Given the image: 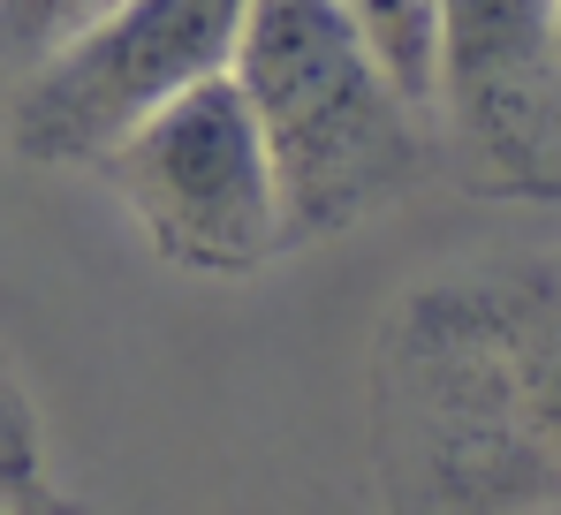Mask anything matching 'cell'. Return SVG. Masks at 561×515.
<instances>
[{"label":"cell","instance_id":"cell-3","mask_svg":"<svg viewBox=\"0 0 561 515\" xmlns=\"http://www.w3.org/2000/svg\"><path fill=\"white\" fill-rule=\"evenodd\" d=\"M145 251L197 281H243L288 251L280 190L236 77H197L92 160Z\"/></svg>","mask_w":561,"mask_h":515},{"label":"cell","instance_id":"cell-5","mask_svg":"<svg viewBox=\"0 0 561 515\" xmlns=\"http://www.w3.org/2000/svg\"><path fill=\"white\" fill-rule=\"evenodd\" d=\"M243 0H114L54 61L8 91V152L31 168H92L99 152L236 54Z\"/></svg>","mask_w":561,"mask_h":515},{"label":"cell","instance_id":"cell-8","mask_svg":"<svg viewBox=\"0 0 561 515\" xmlns=\"http://www.w3.org/2000/svg\"><path fill=\"white\" fill-rule=\"evenodd\" d=\"M365 38L387 54V69L425 99V46H433V0H342Z\"/></svg>","mask_w":561,"mask_h":515},{"label":"cell","instance_id":"cell-6","mask_svg":"<svg viewBox=\"0 0 561 515\" xmlns=\"http://www.w3.org/2000/svg\"><path fill=\"white\" fill-rule=\"evenodd\" d=\"M38 508H61V485L46 462L38 402H31L15 356L0 348V515H38Z\"/></svg>","mask_w":561,"mask_h":515},{"label":"cell","instance_id":"cell-1","mask_svg":"<svg viewBox=\"0 0 561 515\" xmlns=\"http://www.w3.org/2000/svg\"><path fill=\"white\" fill-rule=\"evenodd\" d=\"M387 470L433 508H561V258L463 265L387 311Z\"/></svg>","mask_w":561,"mask_h":515},{"label":"cell","instance_id":"cell-7","mask_svg":"<svg viewBox=\"0 0 561 515\" xmlns=\"http://www.w3.org/2000/svg\"><path fill=\"white\" fill-rule=\"evenodd\" d=\"M114 0H0V84L54 61L77 31H92Z\"/></svg>","mask_w":561,"mask_h":515},{"label":"cell","instance_id":"cell-2","mask_svg":"<svg viewBox=\"0 0 561 515\" xmlns=\"http://www.w3.org/2000/svg\"><path fill=\"white\" fill-rule=\"evenodd\" d=\"M228 77L259 122L288 243L350 236L433 160L425 99L342 0H243Z\"/></svg>","mask_w":561,"mask_h":515},{"label":"cell","instance_id":"cell-4","mask_svg":"<svg viewBox=\"0 0 561 515\" xmlns=\"http://www.w3.org/2000/svg\"><path fill=\"white\" fill-rule=\"evenodd\" d=\"M425 114L478 197H561V0H433Z\"/></svg>","mask_w":561,"mask_h":515}]
</instances>
